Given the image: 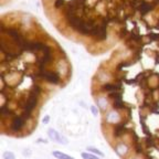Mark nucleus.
Here are the masks:
<instances>
[{"mask_svg": "<svg viewBox=\"0 0 159 159\" xmlns=\"http://www.w3.org/2000/svg\"><path fill=\"white\" fill-rule=\"evenodd\" d=\"M47 17L65 34L94 45L123 40L159 0H41Z\"/></svg>", "mask_w": 159, "mask_h": 159, "instance_id": "f257e3e1", "label": "nucleus"}, {"mask_svg": "<svg viewBox=\"0 0 159 159\" xmlns=\"http://www.w3.org/2000/svg\"><path fill=\"white\" fill-rule=\"evenodd\" d=\"M48 134H49V137H50L52 140H54V141H56V143L59 144H64V145H66L67 144V140L64 138V137H62V136L60 135L55 129H53V128H50L49 130H48Z\"/></svg>", "mask_w": 159, "mask_h": 159, "instance_id": "f03ea898", "label": "nucleus"}, {"mask_svg": "<svg viewBox=\"0 0 159 159\" xmlns=\"http://www.w3.org/2000/svg\"><path fill=\"white\" fill-rule=\"evenodd\" d=\"M24 117H16L11 124V127L15 132H19L21 128L23 127Z\"/></svg>", "mask_w": 159, "mask_h": 159, "instance_id": "7ed1b4c3", "label": "nucleus"}, {"mask_svg": "<svg viewBox=\"0 0 159 159\" xmlns=\"http://www.w3.org/2000/svg\"><path fill=\"white\" fill-rule=\"evenodd\" d=\"M127 150H128L127 146H126V145H124V144H120V145H117V146H116V152L119 156L125 155V154L127 152Z\"/></svg>", "mask_w": 159, "mask_h": 159, "instance_id": "20e7f679", "label": "nucleus"}, {"mask_svg": "<svg viewBox=\"0 0 159 159\" xmlns=\"http://www.w3.org/2000/svg\"><path fill=\"white\" fill-rule=\"evenodd\" d=\"M52 155L54 156V157H56L58 159H74L73 157L66 155V154H64V152H61V151H53Z\"/></svg>", "mask_w": 159, "mask_h": 159, "instance_id": "39448f33", "label": "nucleus"}, {"mask_svg": "<svg viewBox=\"0 0 159 159\" xmlns=\"http://www.w3.org/2000/svg\"><path fill=\"white\" fill-rule=\"evenodd\" d=\"M124 130H125V128L123 125H117L116 127H115V135L116 136L122 135V134L124 133Z\"/></svg>", "mask_w": 159, "mask_h": 159, "instance_id": "423d86ee", "label": "nucleus"}, {"mask_svg": "<svg viewBox=\"0 0 159 159\" xmlns=\"http://www.w3.org/2000/svg\"><path fill=\"white\" fill-rule=\"evenodd\" d=\"M87 150H89L91 152H93V154H95V155H97V156H101V157L104 156V154H103L102 151H100L98 149H96V148H94V147H89Z\"/></svg>", "mask_w": 159, "mask_h": 159, "instance_id": "0eeeda50", "label": "nucleus"}, {"mask_svg": "<svg viewBox=\"0 0 159 159\" xmlns=\"http://www.w3.org/2000/svg\"><path fill=\"white\" fill-rule=\"evenodd\" d=\"M2 158L4 159H15V155L11 151H4V155H2Z\"/></svg>", "mask_w": 159, "mask_h": 159, "instance_id": "6e6552de", "label": "nucleus"}, {"mask_svg": "<svg viewBox=\"0 0 159 159\" xmlns=\"http://www.w3.org/2000/svg\"><path fill=\"white\" fill-rule=\"evenodd\" d=\"M82 157L84 159H98L96 156L92 155V154H89V152H83V154H82Z\"/></svg>", "mask_w": 159, "mask_h": 159, "instance_id": "1a4fd4ad", "label": "nucleus"}, {"mask_svg": "<svg viewBox=\"0 0 159 159\" xmlns=\"http://www.w3.org/2000/svg\"><path fill=\"white\" fill-rule=\"evenodd\" d=\"M91 111L93 113L94 116H97V113H98V109L96 108V106H91Z\"/></svg>", "mask_w": 159, "mask_h": 159, "instance_id": "9d476101", "label": "nucleus"}, {"mask_svg": "<svg viewBox=\"0 0 159 159\" xmlns=\"http://www.w3.org/2000/svg\"><path fill=\"white\" fill-rule=\"evenodd\" d=\"M49 120H50V116H45L42 120L43 124H48V123H49Z\"/></svg>", "mask_w": 159, "mask_h": 159, "instance_id": "9b49d317", "label": "nucleus"}]
</instances>
